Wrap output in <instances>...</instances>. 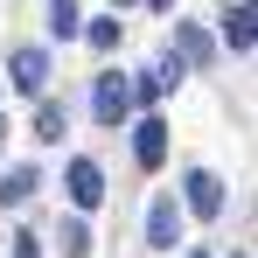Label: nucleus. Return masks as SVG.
<instances>
[{
	"mask_svg": "<svg viewBox=\"0 0 258 258\" xmlns=\"http://www.w3.org/2000/svg\"><path fill=\"white\" fill-rule=\"evenodd\" d=\"M14 258H42V251H35V237H14Z\"/></svg>",
	"mask_w": 258,
	"mask_h": 258,
	"instance_id": "obj_14",
	"label": "nucleus"
},
{
	"mask_svg": "<svg viewBox=\"0 0 258 258\" xmlns=\"http://www.w3.org/2000/svg\"><path fill=\"white\" fill-rule=\"evenodd\" d=\"M112 7H126V0H112Z\"/></svg>",
	"mask_w": 258,
	"mask_h": 258,
	"instance_id": "obj_17",
	"label": "nucleus"
},
{
	"mask_svg": "<svg viewBox=\"0 0 258 258\" xmlns=\"http://www.w3.org/2000/svg\"><path fill=\"white\" fill-rule=\"evenodd\" d=\"M91 112H98L105 126H126V119H133V84H126V77H98V91H91Z\"/></svg>",
	"mask_w": 258,
	"mask_h": 258,
	"instance_id": "obj_1",
	"label": "nucleus"
},
{
	"mask_svg": "<svg viewBox=\"0 0 258 258\" xmlns=\"http://www.w3.org/2000/svg\"><path fill=\"white\" fill-rule=\"evenodd\" d=\"M181 196H188V210H196V216H223V181H216L210 168L188 174V181H181Z\"/></svg>",
	"mask_w": 258,
	"mask_h": 258,
	"instance_id": "obj_3",
	"label": "nucleus"
},
{
	"mask_svg": "<svg viewBox=\"0 0 258 258\" xmlns=\"http://www.w3.org/2000/svg\"><path fill=\"white\" fill-rule=\"evenodd\" d=\"M133 154H140V168H161L168 161V126L161 119H140L133 126Z\"/></svg>",
	"mask_w": 258,
	"mask_h": 258,
	"instance_id": "obj_5",
	"label": "nucleus"
},
{
	"mask_svg": "<svg viewBox=\"0 0 258 258\" xmlns=\"http://www.w3.org/2000/svg\"><path fill=\"white\" fill-rule=\"evenodd\" d=\"M35 140H63V112H56V105L35 112Z\"/></svg>",
	"mask_w": 258,
	"mask_h": 258,
	"instance_id": "obj_12",
	"label": "nucleus"
},
{
	"mask_svg": "<svg viewBox=\"0 0 258 258\" xmlns=\"http://www.w3.org/2000/svg\"><path fill=\"white\" fill-rule=\"evenodd\" d=\"M147 7H161V14H168V7H174V0H147Z\"/></svg>",
	"mask_w": 258,
	"mask_h": 258,
	"instance_id": "obj_15",
	"label": "nucleus"
},
{
	"mask_svg": "<svg viewBox=\"0 0 258 258\" xmlns=\"http://www.w3.org/2000/svg\"><path fill=\"white\" fill-rule=\"evenodd\" d=\"M174 237H181V210H174V196H161L147 210V244L154 251H174Z\"/></svg>",
	"mask_w": 258,
	"mask_h": 258,
	"instance_id": "obj_4",
	"label": "nucleus"
},
{
	"mask_svg": "<svg viewBox=\"0 0 258 258\" xmlns=\"http://www.w3.org/2000/svg\"><path fill=\"white\" fill-rule=\"evenodd\" d=\"M91 251V237H84V223H63V258H84Z\"/></svg>",
	"mask_w": 258,
	"mask_h": 258,
	"instance_id": "obj_13",
	"label": "nucleus"
},
{
	"mask_svg": "<svg viewBox=\"0 0 258 258\" xmlns=\"http://www.w3.org/2000/svg\"><path fill=\"white\" fill-rule=\"evenodd\" d=\"M84 35H91V49H119V14H105V21H91Z\"/></svg>",
	"mask_w": 258,
	"mask_h": 258,
	"instance_id": "obj_11",
	"label": "nucleus"
},
{
	"mask_svg": "<svg viewBox=\"0 0 258 258\" xmlns=\"http://www.w3.org/2000/svg\"><path fill=\"white\" fill-rule=\"evenodd\" d=\"M28 196H35V168H7V174H0V210L28 203Z\"/></svg>",
	"mask_w": 258,
	"mask_h": 258,
	"instance_id": "obj_7",
	"label": "nucleus"
},
{
	"mask_svg": "<svg viewBox=\"0 0 258 258\" xmlns=\"http://www.w3.org/2000/svg\"><path fill=\"white\" fill-rule=\"evenodd\" d=\"M42 84H49V56L42 49H14V91L42 98Z\"/></svg>",
	"mask_w": 258,
	"mask_h": 258,
	"instance_id": "obj_6",
	"label": "nucleus"
},
{
	"mask_svg": "<svg viewBox=\"0 0 258 258\" xmlns=\"http://www.w3.org/2000/svg\"><path fill=\"white\" fill-rule=\"evenodd\" d=\"M63 181H70V203H77V210H98V203H105V174H98V161H70Z\"/></svg>",
	"mask_w": 258,
	"mask_h": 258,
	"instance_id": "obj_2",
	"label": "nucleus"
},
{
	"mask_svg": "<svg viewBox=\"0 0 258 258\" xmlns=\"http://www.w3.org/2000/svg\"><path fill=\"white\" fill-rule=\"evenodd\" d=\"M77 28H84V14H77V0H49V35H63V42H70Z\"/></svg>",
	"mask_w": 258,
	"mask_h": 258,
	"instance_id": "obj_9",
	"label": "nucleus"
},
{
	"mask_svg": "<svg viewBox=\"0 0 258 258\" xmlns=\"http://www.w3.org/2000/svg\"><path fill=\"white\" fill-rule=\"evenodd\" d=\"M0 140H7V119H0Z\"/></svg>",
	"mask_w": 258,
	"mask_h": 258,
	"instance_id": "obj_16",
	"label": "nucleus"
},
{
	"mask_svg": "<svg viewBox=\"0 0 258 258\" xmlns=\"http://www.w3.org/2000/svg\"><path fill=\"white\" fill-rule=\"evenodd\" d=\"M174 42H181V63H210V35H203V28H188V21H181V28H174Z\"/></svg>",
	"mask_w": 258,
	"mask_h": 258,
	"instance_id": "obj_10",
	"label": "nucleus"
},
{
	"mask_svg": "<svg viewBox=\"0 0 258 258\" xmlns=\"http://www.w3.org/2000/svg\"><path fill=\"white\" fill-rule=\"evenodd\" d=\"M223 42H230V49H251V0H237V7L223 14Z\"/></svg>",
	"mask_w": 258,
	"mask_h": 258,
	"instance_id": "obj_8",
	"label": "nucleus"
}]
</instances>
